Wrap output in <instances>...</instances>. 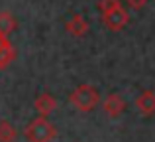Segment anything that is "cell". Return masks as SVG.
I'll return each mask as SVG.
<instances>
[{"instance_id":"cell-1","label":"cell","mask_w":155,"mask_h":142,"mask_svg":"<svg viewBox=\"0 0 155 142\" xmlns=\"http://www.w3.org/2000/svg\"><path fill=\"white\" fill-rule=\"evenodd\" d=\"M69 101H71V105L75 109H79L81 113H88L98 105L100 93L96 91V87H92V85H79V87L71 93Z\"/></svg>"},{"instance_id":"cell-2","label":"cell","mask_w":155,"mask_h":142,"mask_svg":"<svg viewBox=\"0 0 155 142\" xmlns=\"http://www.w3.org/2000/svg\"><path fill=\"white\" fill-rule=\"evenodd\" d=\"M24 134H26V138L30 142H51L55 138V126L47 119L38 116L26 126Z\"/></svg>"},{"instance_id":"cell-3","label":"cell","mask_w":155,"mask_h":142,"mask_svg":"<svg viewBox=\"0 0 155 142\" xmlns=\"http://www.w3.org/2000/svg\"><path fill=\"white\" fill-rule=\"evenodd\" d=\"M102 22H104V26L108 28V30L118 32V30H122L124 26H128L130 14L126 12V8L120 6V8H116V10L108 12V14H104V16H102Z\"/></svg>"},{"instance_id":"cell-4","label":"cell","mask_w":155,"mask_h":142,"mask_svg":"<svg viewBox=\"0 0 155 142\" xmlns=\"http://www.w3.org/2000/svg\"><path fill=\"white\" fill-rule=\"evenodd\" d=\"M136 107L143 116H151L155 113V93L153 91H141L136 99Z\"/></svg>"},{"instance_id":"cell-5","label":"cell","mask_w":155,"mask_h":142,"mask_svg":"<svg viewBox=\"0 0 155 142\" xmlns=\"http://www.w3.org/2000/svg\"><path fill=\"white\" fill-rule=\"evenodd\" d=\"M65 28H67V32H69L71 36H77V38H81V36H84V34L88 32V22L84 20L83 14H73L71 18L67 20Z\"/></svg>"},{"instance_id":"cell-6","label":"cell","mask_w":155,"mask_h":142,"mask_svg":"<svg viewBox=\"0 0 155 142\" xmlns=\"http://www.w3.org/2000/svg\"><path fill=\"white\" fill-rule=\"evenodd\" d=\"M102 109L106 111L108 116H120L122 113H124V109H126V103H124V99H122L120 95L112 93V95L106 97V101L102 103Z\"/></svg>"},{"instance_id":"cell-7","label":"cell","mask_w":155,"mask_h":142,"mask_svg":"<svg viewBox=\"0 0 155 142\" xmlns=\"http://www.w3.org/2000/svg\"><path fill=\"white\" fill-rule=\"evenodd\" d=\"M34 107H35V111L39 113V116L47 119V115H51L53 109H55V99H53L49 93H41V95H38V99L34 101Z\"/></svg>"},{"instance_id":"cell-8","label":"cell","mask_w":155,"mask_h":142,"mask_svg":"<svg viewBox=\"0 0 155 142\" xmlns=\"http://www.w3.org/2000/svg\"><path fill=\"white\" fill-rule=\"evenodd\" d=\"M16 57V50L10 43L8 38H2L0 36V69H6Z\"/></svg>"},{"instance_id":"cell-9","label":"cell","mask_w":155,"mask_h":142,"mask_svg":"<svg viewBox=\"0 0 155 142\" xmlns=\"http://www.w3.org/2000/svg\"><path fill=\"white\" fill-rule=\"evenodd\" d=\"M16 30V18L10 12H0V36L8 38Z\"/></svg>"},{"instance_id":"cell-10","label":"cell","mask_w":155,"mask_h":142,"mask_svg":"<svg viewBox=\"0 0 155 142\" xmlns=\"http://www.w3.org/2000/svg\"><path fill=\"white\" fill-rule=\"evenodd\" d=\"M16 128L12 126L8 120L0 123V142H16Z\"/></svg>"},{"instance_id":"cell-11","label":"cell","mask_w":155,"mask_h":142,"mask_svg":"<svg viewBox=\"0 0 155 142\" xmlns=\"http://www.w3.org/2000/svg\"><path fill=\"white\" fill-rule=\"evenodd\" d=\"M120 6H122L120 0H98V10L102 16L112 12V10H116V8H120Z\"/></svg>"}]
</instances>
